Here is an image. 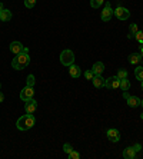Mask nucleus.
I'll return each instance as SVG.
<instances>
[{"instance_id": "obj_1", "label": "nucleus", "mask_w": 143, "mask_h": 159, "mask_svg": "<svg viewBox=\"0 0 143 159\" xmlns=\"http://www.w3.org/2000/svg\"><path fill=\"white\" fill-rule=\"evenodd\" d=\"M30 63V58H29V49L24 47L23 52L19 54H16V58L12 60V67L16 70H22Z\"/></svg>"}, {"instance_id": "obj_2", "label": "nucleus", "mask_w": 143, "mask_h": 159, "mask_svg": "<svg viewBox=\"0 0 143 159\" xmlns=\"http://www.w3.org/2000/svg\"><path fill=\"white\" fill-rule=\"evenodd\" d=\"M36 123V118L33 116V113H27V115H23V116H20L16 122V126L19 131H29L35 126Z\"/></svg>"}, {"instance_id": "obj_3", "label": "nucleus", "mask_w": 143, "mask_h": 159, "mask_svg": "<svg viewBox=\"0 0 143 159\" xmlns=\"http://www.w3.org/2000/svg\"><path fill=\"white\" fill-rule=\"evenodd\" d=\"M74 62V53L69 49H66L60 53V63H62L63 66H70V65H73Z\"/></svg>"}, {"instance_id": "obj_4", "label": "nucleus", "mask_w": 143, "mask_h": 159, "mask_svg": "<svg viewBox=\"0 0 143 159\" xmlns=\"http://www.w3.org/2000/svg\"><path fill=\"white\" fill-rule=\"evenodd\" d=\"M113 15L116 16L119 20H128L129 16H130V12L123 6H117L116 10H113Z\"/></svg>"}, {"instance_id": "obj_5", "label": "nucleus", "mask_w": 143, "mask_h": 159, "mask_svg": "<svg viewBox=\"0 0 143 159\" xmlns=\"http://www.w3.org/2000/svg\"><path fill=\"white\" fill-rule=\"evenodd\" d=\"M112 16H113V9H112V6H110V3H109V2H106L100 17H102V20H103V22H109V20L112 19Z\"/></svg>"}, {"instance_id": "obj_6", "label": "nucleus", "mask_w": 143, "mask_h": 159, "mask_svg": "<svg viewBox=\"0 0 143 159\" xmlns=\"http://www.w3.org/2000/svg\"><path fill=\"white\" fill-rule=\"evenodd\" d=\"M33 95H35L33 88H32V86H24L23 89H22V92H20V99L23 102H26V101H29V99H32Z\"/></svg>"}, {"instance_id": "obj_7", "label": "nucleus", "mask_w": 143, "mask_h": 159, "mask_svg": "<svg viewBox=\"0 0 143 159\" xmlns=\"http://www.w3.org/2000/svg\"><path fill=\"white\" fill-rule=\"evenodd\" d=\"M104 88H107V89H117V88H120V79L117 76H112V78L106 79Z\"/></svg>"}, {"instance_id": "obj_8", "label": "nucleus", "mask_w": 143, "mask_h": 159, "mask_svg": "<svg viewBox=\"0 0 143 159\" xmlns=\"http://www.w3.org/2000/svg\"><path fill=\"white\" fill-rule=\"evenodd\" d=\"M36 109H37V102L33 97L24 102V110H26V113H35Z\"/></svg>"}, {"instance_id": "obj_9", "label": "nucleus", "mask_w": 143, "mask_h": 159, "mask_svg": "<svg viewBox=\"0 0 143 159\" xmlns=\"http://www.w3.org/2000/svg\"><path fill=\"white\" fill-rule=\"evenodd\" d=\"M106 135H107V138H109V140H110V142H119V140H120V132L117 131V129H115V128L107 129Z\"/></svg>"}, {"instance_id": "obj_10", "label": "nucleus", "mask_w": 143, "mask_h": 159, "mask_svg": "<svg viewBox=\"0 0 143 159\" xmlns=\"http://www.w3.org/2000/svg\"><path fill=\"white\" fill-rule=\"evenodd\" d=\"M23 49H24V46L20 42H12V43H10V52H12L13 54L22 53V52H23Z\"/></svg>"}, {"instance_id": "obj_11", "label": "nucleus", "mask_w": 143, "mask_h": 159, "mask_svg": "<svg viewBox=\"0 0 143 159\" xmlns=\"http://www.w3.org/2000/svg\"><path fill=\"white\" fill-rule=\"evenodd\" d=\"M93 86L95 88H104V83H106V79L102 78V75H95L92 79Z\"/></svg>"}, {"instance_id": "obj_12", "label": "nucleus", "mask_w": 143, "mask_h": 159, "mask_svg": "<svg viewBox=\"0 0 143 159\" xmlns=\"http://www.w3.org/2000/svg\"><path fill=\"white\" fill-rule=\"evenodd\" d=\"M69 73H70V76H72V78L78 79V78H80L82 70H80V67H79L78 65H70V66H69Z\"/></svg>"}, {"instance_id": "obj_13", "label": "nucleus", "mask_w": 143, "mask_h": 159, "mask_svg": "<svg viewBox=\"0 0 143 159\" xmlns=\"http://www.w3.org/2000/svg\"><path fill=\"white\" fill-rule=\"evenodd\" d=\"M126 101H128V105L130 106V108H137V106H140V99L137 96H130V95H129V96L126 97Z\"/></svg>"}, {"instance_id": "obj_14", "label": "nucleus", "mask_w": 143, "mask_h": 159, "mask_svg": "<svg viewBox=\"0 0 143 159\" xmlns=\"http://www.w3.org/2000/svg\"><path fill=\"white\" fill-rule=\"evenodd\" d=\"M136 156V152L133 149V146H129V148H124L123 151V158L124 159H133Z\"/></svg>"}, {"instance_id": "obj_15", "label": "nucleus", "mask_w": 143, "mask_h": 159, "mask_svg": "<svg viewBox=\"0 0 143 159\" xmlns=\"http://www.w3.org/2000/svg\"><path fill=\"white\" fill-rule=\"evenodd\" d=\"M103 70H104V65L102 62H96L95 65H93V67H92L93 75H102L103 73Z\"/></svg>"}, {"instance_id": "obj_16", "label": "nucleus", "mask_w": 143, "mask_h": 159, "mask_svg": "<svg viewBox=\"0 0 143 159\" xmlns=\"http://www.w3.org/2000/svg\"><path fill=\"white\" fill-rule=\"evenodd\" d=\"M129 63H132V65H137V63H140V60H142V56H140V53H132L129 54Z\"/></svg>"}, {"instance_id": "obj_17", "label": "nucleus", "mask_w": 143, "mask_h": 159, "mask_svg": "<svg viewBox=\"0 0 143 159\" xmlns=\"http://www.w3.org/2000/svg\"><path fill=\"white\" fill-rule=\"evenodd\" d=\"M12 19V12L9 9H3V12H0V20L2 22H9Z\"/></svg>"}, {"instance_id": "obj_18", "label": "nucleus", "mask_w": 143, "mask_h": 159, "mask_svg": "<svg viewBox=\"0 0 143 159\" xmlns=\"http://www.w3.org/2000/svg\"><path fill=\"white\" fill-rule=\"evenodd\" d=\"M129 88H130V82H129V79L128 78L120 79V89L123 90V92H126V90H129Z\"/></svg>"}, {"instance_id": "obj_19", "label": "nucleus", "mask_w": 143, "mask_h": 159, "mask_svg": "<svg viewBox=\"0 0 143 159\" xmlns=\"http://www.w3.org/2000/svg\"><path fill=\"white\" fill-rule=\"evenodd\" d=\"M135 76L137 80H143V67L142 66H137L135 69Z\"/></svg>"}, {"instance_id": "obj_20", "label": "nucleus", "mask_w": 143, "mask_h": 159, "mask_svg": "<svg viewBox=\"0 0 143 159\" xmlns=\"http://www.w3.org/2000/svg\"><path fill=\"white\" fill-rule=\"evenodd\" d=\"M104 0H90V6H92L93 9H97V7H100L102 4H103Z\"/></svg>"}, {"instance_id": "obj_21", "label": "nucleus", "mask_w": 143, "mask_h": 159, "mask_svg": "<svg viewBox=\"0 0 143 159\" xmlns=\"http://www.w3.org/2000/svg\"><path fill=\"white\" fill-rule=\"evenodd\" d=\"M135 39L137 40L140 45H143V30H137V32H136V33H135Z\"/></svg>"}, {"instance_id": "obj_22", "label": "nucleus", "mask_w": 143, "mask_h": 159, "mask_svg": "<svg viewBox=\"0 0 143 159\" xmlns=\"http://www.w3.org/2000/svg\"><path fill=\"white\" fill-rule=\"evenodd\" d=\"M116 76L119 79H124V78H128V72H126V69H119Z\"/></svg>"}, {"instance_id": "obj_23", "label": "nucleus", "mask_w": 143, "mask_h": 159, "mask_svg": "<svg viewBox=\"0 0 143 159\" xmlns=\"http://www.w3.org/2000/svg\"><path fill=\"white\" fill-rule=\"evenodd\" d=\"M67 156H69V159H80V153L76 152L74 149L70 152V153H67Z\"/></svg>"}, {"instance_id": "obj_24", "label": "nucleus", "mask_w": 143, "mask_h": 159, "mask_svg": "<svg viewBox=\"0 0 143 159\" xmlns=\"http://www.w3.org/2000/svg\"><path fill=\"white\" fill-rule=\"evenodd\" d=\"M26 86H32V88L35 86V76H33V75H29V76H27Z\"/></svg>"}, {"instance_id": "obj_25", "label": "nucleus", "mask_w": 143, "mask_h": 159, "mask_svg": "<svg viewBox=\"0 0 143 159\" xmlns=\"http://www.w3.org/2000/svg\"><path fill=\"white\" fill-rule=\"evenodd\" d=\"M36 4V0H24V6L27 9H33Z\"/></svg>"}, {"instance_id": "obj_26", "label": "nucleus", "mask_w": 143, "mask_h": 159, "mask_svg": "<svg viewBox=\"0 0 143 159\" xmlns=\"http://www.w3.org/2000/svg\"><path fill=\"white\" fill-rule=\"evenodd\" d=\"M63 151H65L66 153H70V152L73 151V148H72V145L70 144H65L63 145Z\"/></svg>"}, {"instance_id": "obj_27", "label": "nucleus", "mask_w": 143, "mask_h": 159, "mask_svg": "<svg viewBox=\"0 0 143 159\" xmlns=\"http://www.w3.org/2000/svg\"><path fill=\"white\" fill-rule=\"evenodd\" d=\"M93 76H95V75H93L92 69H90V70H86V72H85V78L87 79V80H92V79H93Z\"/></svg>"}, {"instance_id": "obj_28", "label": "nucleus", "mask_w": 143, "mask_h": 159, "mask_svg": "<svg viewBox=\"0 0 143 159\" xmlns=\"http://www.w3.org/2000/svg\"><path fill=\"white\" fill-rule=\"evenodd\" d=\"M137 30H139V29H137V26H136L135 23H132V24H130V33H133V35H135Z\"/></svg>"}, {"instance_id": "obj_29", "label": "nucleus", "mask_w": 143, "mask_h": 159, "mask_svg": "<svg viewBox=\"0 0 143 159\" xmlns=\"http://www.w3.org/2000/svg\"><path fill=\"white\" fill-rule=\"evenodd\" d=\"M133 149H135V152H140V149H142V145H140V144H136L135 146H133Z\"/></svg>"}, {"instance_id": "obj_30", "label": "nucleus", "mask_w": 143, "mask_h": 159, "mask_svg": "<svg viewBox=\"0 0 143 159\" xmlns=\"http://www.w3.org/2000/svg\"><path fill=\"white\" fill-rule=\"evenodd\" d=\"M4 101V95H3V92H0V103Z\"/></svg>"}, {"instance_id": "obj_31", "label": "nucleus", "mask_w": 143, "mask_h": 159, "mask_svg": "<svg viewBox=\"0 0 143 159\" xmlns=\"http://www.w3.org/2000/svg\"><path fill=\"white\" fill-rule=\"evenodd\" d=\"M128 39H135V35H133V33H129V35H128Z\"/></svg>"}, {"instance_id": "obj_32", "label": "nucleus", "mask_w": 143, "mask_h": 159, "mask_svg": "<svg viewBox=\"0 0 143 159\" xmlns=\"http://www.w3.org/2000/svg\"><path fill=\"white\" fill-rule=\"evenodd\" d=\"M140 56L143 58V46H140Z\"/></svg>"}, {"instance_id": "obj_33", "label": "nucleus", "mask_w": 143, "mask_h": 159, "mask_svg": "<svg viewBox=\"0 0 143 159\" xmlns=\"http://www.w3.org/2000/svg\"><path fill=\"white\" fill-rule=\"evenodd\" d=\"M3 9H4V7H3V4L0 3V12H3Z\"/></svg>"}, {"instance_id": "obj_34", "label": "nucleus", "mask_w": 143, "mask_h": 159, "mask_svg": "<svg viewBox=\"0 0 143 159\" xmlns=\"http://www.w3.org/2000/svg\"><path fill=\"white\" fill-rule=\"evenodd\" d=\"M140 105H142V108H143V99H142V101H140Z\"/></svg>"}, {"instance_id": "obj_35", "label": "nucleus", "mask_w": 143, "mask_h": 159, "mask_svg": "<svg viewBox=\"0 0 143 159\" xmlns=\"http://www.w3.org/2000/svg\"><path fill=\"white\" fill-rule=\"evenodd\" d=\"M140 86H142V89H143V80H142V83H140Z\"/></svg>"}, {"instance_id": "obj_36", "label": "nucleus", "mask_w": 143, "mask_h": 159, "mask_svg": "<svg viewBox=\"0 0 143 159\" xmlns=\"http://www.w3.org/2000/svg\"><path fill=\"white\" fill-rule=\"evenodd\" d=\"M140 118H142V119H143V113H142V115H140Z\"/></svg>"}, {"instance_id": "obj_37", "label": "nucleus", "mask_w": 143, "mask_h": 159, "mask_svg": "<svg viewBox=\"0 0 143 159\" xmlns=\"http://www.w3.org/2000/svg\"><path fill=\"white\" fill-rule=\"evenodd\" d=\"M0 89H2V85H0Z\"/></svg>"}]
</instances>
